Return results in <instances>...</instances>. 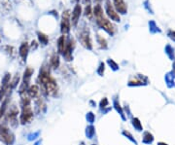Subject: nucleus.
Masks as SVG:
<instances>
[{
  "label": "nucleus",
  "mask_w": 175,
  "mask_h": 145,
  "mask_svg": "<svg viewBox=\"0 0 175 145\" xmlns=\"http://www.w3.org/2000/svg\"><path fill=\"white\" fill-rule=\"evenodd\" d=\"M50 62H51V66H52L53 68H55V69L57 68L59 65H60V56H59V55L54 54L52 56V57H51Z\"/></svg>",
  "instance_id": "obj_17"
},
{
  "label": "nucleus",
  "mask_w": 175,
  "mask_h": 145,
  "mask_svg": "<svg viewBox=\"0 0 175 145\" xmlns=\"http://www.w3.org/2000/svg\"><path fill=\"white\" fill-rule=\"evenodd\" d=\"M113 2H114V7L117 10V12L121 14H127V7L123 0H113Z\"/></svg>",
  "instance_id": "obj_11"
},
{
  "label": "nucleus",
  "mask_w": 175,
  "mask_h": 145,
  "mask_svg": "<svg viewBox=\"0 0 175 145\" xmlns=\"http://www.w3.org/2000/svg\"><path fill=\"white\" fill-rule=\"evenodd\" d=\"M70 14L69 11H65L62 14V19H61V32L63 34H67L70 30Z\"/></svg>",
  "instance_id": "obj_4"
},
{
  "label": "nucleus",
  "mask_w": 175,
  "mask_h": 145,
  "mask_svg": "<svg viewBox=\"0 0 175 145\" xmlns=\"http://www.w3.org/2000/svg\"><path fill=\"white\" fill-rule=\"evenodd\" d=\"M80 145H85V143H84V142H82V143H81Z\"/></svg>",
  "instance_id": "obj_41"
},
{
  "label": "nucleus",
  "mask_w": 175,
  "mask_h": 145,
  "mask_svg": "<svg viewBox=\"0 0 175 145\" xmlns=\"http://www.w3.org/2000/svg\"><path fill=\"white\" fill-rule=\"evenodd\" d=\"M97 41H98V43H99L101 48H107V42H106V40L104 39L103 37L98 35V36H97Z\"/></svg>",
  "instance_id": "obj_27"
},
{
  "label": "nucleus",
  "mask_w": 175,
  "mask_h": 145,
  "mask_svg": "<svg viewBox=\"0 0 175 145\" xmlns=\"http://www.w3.org/2000/svg\"><path fill=\"white\" fill-rule=\"evenodd\" d=\"M114 107L116 108V110H117V112L119 113L120 115L122 116V118H123V120H126V116H125V114H123V109H122V107H121V105L119 104V102L118 101H114Z\"/></svg>",
  "instance_id": "obj_23"
},
{
  "label": "nucleus",
  "mask_w": 175,
  "mask_h": 145,
  "mask_svg": "<svg viewBox=\"0 0 175 145\" xmlns=\"http://www.w3.org/2000/svg\"><path fill=\"white\" fill-rule=\"evenodd\" d=\"M80 42L81 44L83 45L85 48L89 49V50H92V40H91V36H90V33L87 30H84L81 32L80 34Z\"/></svg>",
  "instance_id": "obj_7"
},
{
  "label": "nucleus",
  "mask_w": 175,
  "mask_h": 145,
  "mask_svg": "<svg viewBox=\"0 0 175 145\" xmlns=\"http://www.w3.org/2000/svg\"><path fill=\"white\" fill-rule=\"evenodd\" d=\"M65 46H66V42H65V37L64 35L60 36L59 38V41H57V48H59V53L62 54L65 49Z\"/></svg>",
  "instance_id": "obj_15"
},
{
  "label": "nucleus",
  "mask_w": 175,
  "mask_h": 145,
  "mask_svg": "<svg viewBox=\"0 0 175 145\" xmlns=\"http://www.w3.org/2000/svg\"><path fill=\"white\" fill-rule=\"evenodd\" d=\"M8 89L9 88H1V90H0V101L3 99V97H4L5 93H6Z\"/></svg>",
  "instance_id": "obj_34"
},
{
  "label": "nucleus",
  "mask_w": 175,
  "mask_h": 145,
  "mask_svg": "<svg viewBox=\"0 0 175 145\" xmlns=\"http://www.w3.org/2000/svg\"><path fill=\"white\" fill-rule=\"evenodd\" d=\"M107 62H108V64H109L112 67V69H113V70H118V69H119V66H118V64H117V63H116V62L113 61V60H108Z\"/></svg>",
  "instance_id": "obj_28"
},
{
  "label": "nucleus",
  "mask_w": 175,
  "mask_h": 145,
  "mask_svg": "<svg viewBox=\"0 0 175 145\" xmlns=\"http://www.w3.org/2000/svg\"><path fill=\"white\" fill-rule=\"evenodd\" d=\"M92 14L96 16V20H99L101 18H103V10H102V7L100 6L99 4H96L93 8V12Z\"/></svg>",
  "instance_id": "obj_14"
},
{
  "label": "nucleus",
  "mask_w": 175,
  "mask_h": 145,
  "mask_svg": "<svg viewBox=\"0 0 175 145\" xmlns=\"http://www.w3.org/2000/svg\"><path fill=\"white\" fill-rule=\"evenodd\" d=\"M75 1H79V0H75Z\"/></svg>",
  "instance_id": "obj_42"
},
{
  "label": "nucleus",
  "mask_w": 175,
  "mask_h": 145,
  "mask_svg": "<svg viewBox=\"0 0 175 145\" xmlns=\"http://www.w3.org/2000/svg\"><path fill=\"white\" fill-rule=\"evenodd\" d=\"M7 104H8V98H6V99L3 101L2 105L0 106V119L4 116L5 112H6V109H7Z\"/></svg>",
  "instance_id": "obj_22"
},
{
  "label": "nucleus",
  "mask_w": 175,
  "mask_h": 145,
  "mask_svg": "<svg viewBox=\"0 0 175 145\" xmlns=\"http://www.w3.org/2000/svg\"><path fill=\"white\" fill-rule=\"evenodd\" d=\"M81 12H82V8H81V5L77 4L73 9V12H72L71 15V21L73 25H76L77 23H78V20H79L80 16H81Z\"/></svg>",
  "instance_id": "obj_10"
},
{
  "label": "nucleus",
  "mask_w": 175,
  "mask_h": 145,
  "mask_svg": "<svg viewBox=\"0 0 175 145\" xmlns=\"http://www.w3.org/2000/svg\"><path fill=\"white\" fill-rule=\"evenodd\" d=\"M0 139L6 145H12L15 141V136L7 127H0Z\"/></svg>",
  "instance_id": "obj_2"
},
{
  "label": "nucleus",
  "mask_w": 175,
  "mask_h": 145,
  "mask_svg": "<svg viewBox=\"0 0 175 145\" xmlns=\"http://www.w3.org/2000/svg\"><path fill=\"white\" fill-rule=\"evenodd\" d=\"M21 106H23V111L20 114V122L23 125H24V124L30 123L33 119V111L30 106V97H23Z\"/></svg>",
  "instance_id": "obj_1"
},
{
  "label": "nucleus",
  "mask_w": 175,
  "mask_h": 145,
  "mask_svg": "<svg viewBox=\"0 0 175 145\" xmlns=\"http://www.w3.org/2000/svg\"><path fill=\"white\" fill-rule=\"evenodd\" d=\"M94 1H96V3H97V4H99V2L100 1H101V0H94Z\"/></svg>",
  "instance_id": "obj_39"
},
{
  "label": "nucleus",
  "mask_w": 175,
  "mask_h": 145,
  "mask_svg": "<svg viewBox=\"0 0 175 145\" xmlns=\"http://www.w3.org/2000/svg\"><path fill=\"white\" fill-rule=\"evenodd\" d=\"M28 50H29V47H28L27 43H23L21 46L20 47V55L23 60L26 59V56L28 55Z\"/></svg>",
  "instance_id": "obj_13"
},
{
  "label": "nucleus",
  "mask_w": 175,
  "mask_h": 145,
  "mask_svg": "<svg viewBox=\"0 0 175 145\" xmlns=\"http://www.w3.org/2000/svg\"><path fill=\"white\" fill-rule=\"evenodd\" d=\"M90 2H91V0H83V3L84 4H86L88 6V5H90Z\"/></svg>",
  "instance_id": "obj_38"
},
{
  "label": "nucleus",
  "mask_w": 175,
  "mask_h": 145,
  "mask_svg": "<svg viewBox=\"0 0 175 145\" xmlns=\"http://www.w3.org/2000/svg\"><path fill=\"white\" fill-rule=\"evenodd\" d=\"M19 81H20V75H19V74H17L16 76L14 77V79L12 80V82H10L9 88H11V89H14V88L16 87L17 85L19 84Z\"/></svg>",
  "instance_id": "obj_25"
},
{
  "label": "nucleus",
  "mask_w": 175,
  "mask_h": 145,
  "mask_svg": "<svg viewBox=\"0 0 175 145\" xmlns=\"http://www.w3.org/2000/svg\"><path fill=\"white\" fill-rule=\"evenodd\" d=\"M174 76L172 75V73H168L166 75V77H165V80H166V82H167V86L168 87H172L173 86V82H174Z\"/></svg>",
  "instance_id": "obj_26"
},
{
  "label": "nucleus",
  "mask_w": 175,
  "mask_h": 145,
  "mask_svg": "<svg viewBox=\"0 0 175 145\" xmlns=\"http://www.w3.org/2000/svg\"><path fill=\"white\" fill-rule=\"evenodd\" d=\"M154 140V137L152 135L151 133H149V132H145L144 133V136H143V142L145 144H150L152 143Z\"/></svg>",
  "instance_id": "obj_18"
},
{
  "label": "nucleus",
  "mask_w": 175,
  "mask_h": 145,
  "mask_svg": "<svg viewBox=\"0 0 175 145\" xmlns=\"http://www.w3.org/2000/svg\"><path fill=\"white\" fill-rule=\"evenodd\" d=\"M10 79H11V75H10L9 73H6L4 78L2 79V88H9Z\"/></svg>",
  "instance_id": "obj_20"
},
{
  "label": "nucleus",
  "mask_w": 175,
  "mask_h": 145,
  "mask_svg": "<svg viewBox=\"0 0 175 145\" xmlns=\"http://www.w3.org/2000/svg\"><path fill=\"white\" fill-rule=\"evenodd\" d=\"M166 53L168 54V56L170 59H173V49L171 48L170 46H167L166 47Z\"/></svg>",
  "instance_id": "obj_35"
},
{
  "label": "nucleus",
  "mask_w": 175,
  "mask_h": 145,
  "mask_svg": "<svg viewBox=\"0 0 175 145\" xmlns=\"http://www.w3.org/2000/svg\"><path fill=\"white\" fill-rule=\"evenodd\" d=\"M18 114H19V109H18L16 105H13L8 113V120L12 128H17L18 127V119H17Z\"/></svg>",
  "instance_id": "obj_5"
},
{
  "label": "nucleus",
  "mask_w": 175,
  "mask_h": 145,
  "mask_svg": "<svg viewBox=\"0 0 175 145\" xmlns=\"http://www.w3.org/2000/svg\"><path fill=\"white\" fill-rule=\"evenodd\" d=\"M159 145H167V144H165V143H163V142H159Z\"/></svg>",
  "instance_id": "obj_40"
},
{
  "label": "nucleus",
  "mask_w": 175,
  "mask_h": 145,
  "mask_svg": "<svg viewBox=\"0 0 175 145\" xmlns=\"http://www.w3.org/2000/svg\"><path fill=\"white\" fill-rule=\"evenodd\" d=\"M38 38H39V41L42 43L43 45H47L49 42V38L46 34H44L42 32H38Z\"/></svg>",
  "instance_id": "obj_21"
},
{
  "label": "nucleus",
  "mask_w": 175,
  "mask_h": 145,
  "mask_svg": "<svg viewBox=\"0 0 175 145\" xmlns=\"http://www.w3.org/2000/svg\"><path fill=\"white\" fill-rule=\"evenodd\" d=\"M94 119H96V116H94V114H93L92 112H89L87 114L88 122H90V123H93V122H94Z\"/></svg>",
  "instance_id": "obj_30"
},
{
  "label": "nucleus",
  "mask_w": 175,
  "mask_h": 145,
  "mask_svg": "<svg viewBox=\"0 0 175 145\" xmlns=\"http://www.w3.org/2000/svg\"><path fill=\"white\" fill-rule=\"evenodd\" d=\"M74 42L73 40H69L68 41V43L66 44L65 46V49H64L63 51V56L65 57V60L66 61H71L72 60V50H73V46H74Z\"/></svg>",
  "instance_id": "obj_9"
},
{
  "label": "nucleus",
  "mask_w": 175,
  "mask_h": 145,
  "mask_svg": "<svg viewBox=\"0 0 175 145\" xmlns=\"http://www.w3.org/2000/svg\"><path fill=\"white\" fill-rule=\"evenodd\" d=\"M104 69H105V67H104V63H103V62H101V63H100V65H99V68L97 69V73L99 74L100 76H102V75H103Z\"/></svg>",
  "instance_id": "obj_32"
},
{
  "label": "nucleus",
  "mask_w": 175,
  "mask_h": 145,
  "mask_svg": "<svg viewBox=\"0 0 175 145\" xmlns=\"http://www.w3.org/2000/svg\"><path fill=\"white\" fill-rule=\"evenodd\" d=\"M123 135H126V136H127V138H128V139H130V140L132 141V142H134L135 144H137L136 140L134 139V138H133V137H132V135H131V133H129V132H127V130H123Z\"/></svg>",
  "instance_id": "obj_29"
},
{
  "label": "nucleus",
  "mask_w": 175,
  "mask_h": 145,
  "mask_svg": "<svg viewBox=\"0 0 175 145\" xmlns=\"http://www.w3.org/2000/svg\"><path fill=\"white\" fill-rule=\"evenodd\" d=\"M39 88H38V86H36V85H33V86H30L29 88L27 89V93L29 97H31V98H35L39 96Z\"/></svg>",
  "instance_id": "obj_12"
},
{
  "label": "nucleus",
  "mask_w": 175,
  "mask_h": 145,
  "mask_svg": "<svg viewBox=\"0 0 175 145\" xmlns=\"http://www.w3.org/2000/svg\"><path fill=\"white\" fill-rule=\"evenodd\" d=\"M148 82V79L143 75H136L133 79L128 81V86H142L146 85Z\"/></svg>",
  "instance_id": "obj_8"
},
{
  "label": "nucleus",
  "mask_w": 175,
  "mask_h": 145,
  "mask_svg": "<svg viewBox=\"0 0 175 145\" xmlns=\"http://www.w3.org/2000/svg\"><path fill=\"white\" fill-rule=\"evenodd\" d=\"M105 8H106V13H107L108 17L114 21H120L121 18H120L119 14L117 12V10L115 9L114 6H112L110 0H106V3H105Z\"/></svg>",
  "instance_id": "obj_3"
},
{
  "label": "nucleus",
  "mask_w": 175,
  "mask_h": 145,
  "mask_svg": "<svg viewBox=\"0 0 175 145\" xmlns=\"http://www.w3.org/2000/svg\"><path fill=\"white\" fill-rule=\"evenodd\" d=\"M94 133H96V129L93 126H89L86 129V135L88 136V138H92L94 136Z\"/></svg>",
  "instance_id": "obj_19"
},
{
  "label": "nucleus",
  "mask_w": 175,
  "mask_h": 145,
  "mask_svg": "<svg viewBox=\"0 0 175 145\" xmlns=\"http://www.w3.org/2000/svg\"><path fill=\"white\" fill-rule=\"evenodd\" d=\"M85 14H86V16L89 17L90 19L92 18V7L90 6V5H88L86 9H85Z\"/></svg>",
  "instance_id": "obj_31"
},
{
  "label": "nucleus",
  "mask_w": 175,
  "mask_h": 145,
  "mask_svg": "<svg viewBox=\"0 0 175 145\" xmlns=\"http://www.w3.org/2000/svg\"><path fill=\"white\" fill-rule=\"evenodd\" d=\"M97 21V24L99 25L101 28H103L104 30L108 32L110 35H113L114 34V26H113V24L107 20V19H105V18H101L99 20H96Z\"/></svg>",
  "instance_id": "obj_6"
},
{
  "label": "nucleus",
  "mask_w": 175,
  "mask_h": 145,
  "mask_svg": "<svg viewBox=\"0 0 175 145\" xmlns=\"http://www.w3.org/2000/svg\"><path fill=\"white\" fill-rule=\"evenodd\" d=\"M92 145H96V144H92Z\"/></svg>",
  "instance_id": "obj_43"
},
{
  "label": "nucleus",
  "mask_w": 175,
  "mask_h": 145,
  "mask_svg": "<svg viewBox=\"0 0 175 145\" xmlns=\"http://www.w3.org/2000/svg\"><path fill=\"white\" fill-rule=\"evenodd\" d=\"M132 126H133L137 130H142V125H141V123H140L138 118H133V119H132Z\"/></svg>",
  "instance_id": "obj_24"
},
{
  "label": "nucleus",
  "mask_w": 175,
  "mask_h": 145,
  "mask_svg": "<svg viewBox=\"0 0 175 145\" xmlns=\"http://www.w3.org/2000/svg\"><path fill=\"white\" fill-rule=\"evenodd\" d=\"M36 110H37V112H44L45 111V109H46V104L44 103L43 99L41 98V97H38V99L36 101Z\"/></svg>",
  "instance_id": "obj_16"
},
{
  "label": "nucleus",
  "mask_w": 175,
  "mask_h": 145,
  "mask_svg": "<svg viewBox=\"0 0 175 145\" xmlns=\"http://www.w3.org/2000/svg\"><path fill=\"white\" fill-rule=\"evenodd\" d=\"M169 37H170L172 40L175 41V31H170V32H169Z\"/></svg>",
  "instance_id": "obj_37"
},
{
  "label": "nucleus",
  "mask_w": 175,
  "mask_h": 145,
  "mask_svg": "<svg viewBox=\"0 0 175 145\" xmlns=\"http://www.w3.org/2000/svg\"><path fill=\"white\" fill-rule=\"evenodd\" d=\"M106 106H108V99L107 98H103L102 100L100 101V108L104 109Z\"/></svg>",
  "instance_id": "obj_33"
},
{
  "label": "nucleus",
  "mask_w": 175,
  "mask_h": 145,
  "mask_svg": "<svg viewBox=\"0 0 175 145\" xmlns=\"http://www.w3.org/2000/svg\"><path fill=\"white\" fill-rule=\"evenodd\" d=\"M39 134V133H31L30 135H28V139L29 140H32V139H35L36 136Z\"/></svg>",
  "instance_id": "obj_36"
}]
</instances>
